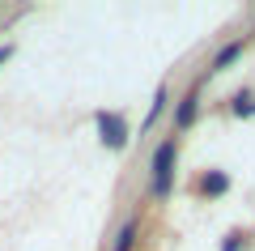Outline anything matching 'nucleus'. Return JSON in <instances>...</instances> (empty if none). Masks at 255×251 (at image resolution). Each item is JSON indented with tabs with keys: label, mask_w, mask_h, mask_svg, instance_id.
<instances>
[{
	"label": "nucleus",
	"mask_w": 255,
	"mask_h": 251,
	"mask_svg": "<svg viewBox=\"0 0 255 251\" xmlns=\"http://www.w3.org/2000/svg\"><path fill=\"white\" fill-rule=\"evenodd\" d=\"M226 188H230V179H226V171H209V175H204L200 183H196V192H200L204 200H213V196H221V192H226Z\"/></svg>",
	"instance_id": "5"
},
{
	"label": "nucleus",
	"mask_w": 255,
	"mask_h": 251,
	"mask_svg": "<svg viewBox=\"0 0 255 251\" xmlns=\"http://www.w3.org/2000/svg\"><path fill=\"white\" fill-rule=\"evenodd\" d=\"M166 102H170V90H166V85H157V94H153V107H149V115H145V132L157 124V115L166 111Z\"/></svg>",
	"instance_id": "7"
},
{
	"label": "nucleus",
	"mask_w": 255,
	"mask_h": 251,
	"mask_svg": "<svg viewBox=\"0 0 255 251\" xmlns=\"http://www.w3.org/2000/svg\"><path fill=\"white\" fill-rule=\"evenodd\" d=\"M4 60H13V43H0V64Z\"/></svg>",
	"instance_id": "10"
},
{
	"label": "nucleus",
	"mask_w": 255,
	"mask_h": 251,
	"mask_svg": "<svg viewBox=\"0 0 255 251\" xmlns=\"http://www.w3.org/2000/svg\"><path fill=\"white\" fill-rule=\"evenodd\" d=\"M136 234H140V217L132 213L124 226L115 230V239H111V251H136Z\"/></svg>",
	"instance_id": "3"
},
{
	"label": "nucleus",
	"mask_w": 255,
	"mask_h": 251,
	"mask_svg": "<svg viewBox=\"0 0 255 251\" xmlns=\"http://www.w3.org/2000/svg\"><path fill=\"white\" fill-rule=\"evenodd\" d=\"M234 115H255V94L251 90H243V94H238V98H234Z\"/></svg>",
	"instance_id": "8"
},
{
	"label": "nucleus",
	"mask_w": 255,
	"mask_h": 251,
	"mask_svg": "<svg viewBox=\"0 0 255 251\" xmlns=\"http://www.w3.org/2000/svg\"><path fill=\"white\" fill-rule=\"evenodd\" d=\"M196 115H200V94L187 90V94H183V102H179V111H174V128H179V132H183V128H191V124H196Z\"/></svg>",
	"instance_id": "4"
},
{
	"label": "nucleus",
	"mask_w": 255,
	"mask_h": 251,
	"mask_svg": "<svg viewBox=\"0 0 255 251\" xmlns=\"http://www.w3.org/2000/svg\"><path fill=\"white\" fill-rule=\"evenodd\" d=\"M174 162H179V136L157 141L153 158H149V196H170V188H174Z\"/></svg>",
	"instance_id": "1"
},
{
	"label": "nucleus",
	"mask_w": 255,
	"mask_h": 251,
	"mask_svg": "<svg viewBox=\"0 0 255 251\" xmlns=\"http://www.w3.org/2000/svg\"><path fill=\"white\" fill-rule=\"evenodd\" d=\"M98 132H102V145L107 149H128V141H132L128 119L119 111H98Z\"/></svg>",
	"instance_id": "2"
},
{
	"label": "nucleus",
	"mask_w": 255,
	"mask_h": 251,
	"mask_svg": "<svg viewBox=\"0 0 255 251\" xmlns=\"http://www.w3.org/2000/svg\"><path fill=\"white\" fill-rule=\"evenodd\" d=\"M243 47H247V38H234L230 47H221L217 55H213V64H209V72H221V68H230V64L243 55Z\"/></svg>",
	"instance_id": "6"
},
{
	"label": "nucleus",
	"mask_w": 255,
	"mask_h": 251,
	"mask_svg": "<svg viewBox=\"0 0 255 251\" xmlns=\"http://www.w3.org/2000/svg\"><path fill=\"white\" fill-rule=\"evenodd\" d=\"M226 251H247V247H243V234H230V243H226Z\"/></svg>",
	"instance_id": "9"
}]
</instances>
